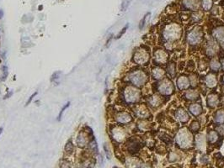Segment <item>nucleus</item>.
I'll return each mask as SVG.
<instances>
[{"label": "nucleus", "instance_id": "nucleus-31", "mask_svg": "<svg viewBox=\"0 0 224 168\" xmlns=\"http://www.w3.org/2000/svg\"><path fill=\"white\" fill-rule=\"evenodd\" d=\"M168 72L171 76H175V66L174 64H169L168 66Z\"/></svg>", "mask_w": 224, "mask_h": 168}, {"label": "nucleus", "instance_id": "nucleus-13", "mask_svg": "<svg viewBox=\"0 0 224 168\" xmlns=\"http://www.w3.org/2000/svg\"><path fill=\"white\" fill-rule=\"evenodd\" d=\"M176 117L178 120L182 123H186L189 120V115L186 111L183 109H179L176 111Z\"/></svg>", "mask_w": 224, "mask_h": 168}, {"label": "nucleus", "instance_id": "nucleus-36", "mask_svg": "<svg viewBox=\"0 0 224 168\" xmlns=\"http://www.w3.org/2000/svg\"><path fill=\"white\" fill-rule=\"evenodd\" d=\"M14 94V92H13V90H10V91H8L7 92V94H5L4 96H3V100H5V99H8V98H10L12 97V95Z\"/></svg>", "mask_w": 224, "mask_h": 168}, {"label": "nucleus", "instance_id": "nucleus-38", "mask_svg": "<svg viewBox=\"0 0 224 168\" xmlns=\"http://www.w3.org/2000/svg\"><path fill=\"white\" fill-rule=\"evenodd\" d=\"M217 130H218V132H219L221 135H224V124H223V125H220V126L217 128Z\"/></svg>", "mask_w": 224, "mask_h": 168}, {"label": "nucleus", "instance_id": "nucleus-41", "mask_svg": "<svg viewBox=\"0 0 224 168\" xmlns=\"http://www.w3.org/2000/svg\"><path fill=\"white\" fill-rule=\"evenodd\" d=\"M220 43H221V46H222V47H223V49L224 50V39L223 40H221V41H220Z\"/></svg>", "mask_w": 224, "mask_h": 168}, {"label": "nucleus", "instance_id": "nucleus-17", "mask_svg": "<svg viewBox=\"0 0 224 168\" xmlns=\"http://www.w3.org/2000/svg\"><path fill=\"white\" fill-rule=\"evenodd\" d=\"M88 148L89 150L93 153V154H98L99 153V149H98V145H97V142H96V140L94 138L93 139H91L90 141L89 142V144H88Z\"/></svg>", "mask_w": 224, "mask_h": 168}, {"label": "nucleus", "instance_id": "nucleus-25", "mask_svg": "<svg viewBox=\"0 0 224 168\" xmlns=\"http://www.w3.org/2000/svg\"><path fill=\"white\" fill-rule=\"evenodd\" d=\"M70 104H71L70 102H67V103H66L65 104H64V106L62 108V109L60 110V112H59L58 115H57V118H56V120H57V121L59 122L62 120V118H63V113H64L66 110L70 107Z\"/></svg>", "mask_w": 224, "mask_h": 168}, {"label": "nucleus", "instance_id": "nucleus-10", "mask_svg": "<svg viewBox=\"0 0 224 168\" xmlns=\"http://www.w3.org/2000/svg\"><path fill=\"white\" fill-rule=\"evenodd\" d=\"M173 89H174L173 85L170 82H168V80H164L159 87V92L162 94H164V95H168V94H172Z\"/></svg>", "mask_w": 224, "mask_h": 168}, {"label": "nucleus", "instance_id": "nucleus-4", "mask_svg": "<svg viewBox=\"0 0 224 168\" xmlns=\"http://www.w3.org/2000/svg\"><path fill=\"white\" fill-rule=\"evenodd\" d=\"M128 79L131 83L137 87H141L146 83L147 76L142 71H135L130 73Z\"/></svg>", "mask_w": 224, "mask_h": 168}, {"label": "nucleus", "instance_id": "nucleus-35", "mask_svg": "<svg viewBox=\"0 0 224 168\" xmlns=\"http://www.w3.org/2000/svg\"><path fill=\"white\" fill-rule=\"evenodd\" d=\"M149 14H150L149 13H148V14H147L143 17V19H142V21H141V23H140V29H142L144 27V25H145V22H146V19H147L148 16Z\"/></svg>", "mask_w": 224, "mask_h": 168}, {"label": "nucleus", "instance_id": "nucleus-28", "mask_svg": "<svg viewBox=\"0 0 224 168\" xmlns=\"http://www.w3.org/2000/svg\"><path fill=\"white\" fill-rule=\"evenodd\" d=\"M59 168H72V165L71 163L67 160H62L60 161V165H59Z\"/></svg>", "mask_w": 224, "mask_h": 168}, {"label": "nucleus", "instance_id": "nucleus-16", "mask_svg": "<svg viewBox=\"0 0 224 168\" xmlns=\"http://www.w3.org/2000/svg\"><path fill=\"white\" fill-rule=\"evenodd\" d=\"M126 167L127 168H141V164L138 160L134 158L128 159L126 160Z\"/></svg>", "mask_w": 224, "mask_h": 168}, {"label": "nucleus", "instance_id": "nucleus-44", "mask_svg": "<svg viewBox=\"0 0 224 168\" xmlns=\"http://www.w3.org/2000/svg\"><path fill=\"white\" fill-rule=\"evenodd\" d=\"M222 102H223V106H224V97L223 98V99H222Z\"/></svg>", "mask_w": 224, "mask_h": 168}, {"label": "nucleus", "instance_id": "nucleus-29", "mask_svg": "<svg viewBox=\"0 0 224 168\" xmlns=\"http://www.w3.org/2000/svg\"><path fill=\"white\" fill-rule=\"evenodd\" d=\"M148 110L143 107V106H141L139 107V109H137V114L140 116V117H145L147 114H148Z\"/></svg>", "mask_w": 224, "mask_h": 168}, {"label": "nucleus", "instance_id": "nucleus-12", "mask_svg": "<svg viewBox=\"0 0 224 168\" xmlns=\"http://www.w3.org/2000/svg\"><path fill=\"white\" fill-rule=\"evenodd\" d=\"M189 80L187 78L186 76H181L178 78L177 80V86L179 87V89L180 90H184V89H186L187 87H189Z\"/></svg>", "mask_w": 224, "mask_h": 168}, {"label": "nucleus", "instance_id": "nucleus-27", "mask_svg": "<svg viewBox=\"0 0 224 168\" xmlns=\"http://www.w3.org/2000/svg\"><path fill=\"white\" fill-rule=\"evenodd\" d=\"M186 97L188 99L195 100L196 98H198L199 94L196 93V92H194V91H190V92H187L186 94Z\"/></svg>", "mask_w": 224, "mask_h": 168}, {"label": "nucleus", "instance_id": "nucleus-3", "mask_svg": "<svg viewBox=\"0 0 224 168\" xmlns=\"http://www.w3.org/2000/svg\"><path fill=\"white\" fill-rule=\"evenodd\" d=\"M94 137H92L89 135V134L85 131L84 129H81L80 130L78 131L77 136H76V145L78 147L84 149L85 147L88 146L89 142L90 141L91 139H93Z\"/></svg>", "mask_w": 224, "mask_h": 168}, {"label": "nucleus", "instance_id": "nucleus-5", "mask_svg": "<svg viewBox=\"0 0 224 168\" xmlns=\"http://www.w3.org/2000/svg\"><path fill=\"white\" fill-rule=\"evenodd\" d=\"M110 131H111V138L114 140V141L120 143V142H122L123 140H125L126 133H125V130L122 129V127L115 125V126L112 127Z\"/></svg>", "mask_w": 224, "mask_h": 168}, {"label": "nucleus", "instance_id": "nucleus-43", "mask_svg": "<svg viewBox=\"0 0 224 168\" xmlns=\"http://www.w3.org/2000/svg\"><path fill=\"white\" fill-rule=\"evenodd\" d=\"M222 66H223V69L224 71V59H223V61H222Z\"/></svg>", "mask_w": 224, "mask_h": 168}, {"label": "nucleus", "instance_id": "nucleus-11", "mask_svg": "<svg viewBox=\"0 0 224 168\" xmlns=\"http://www.w3.org/2000/svg\"><path fill=\"white\" fill-rule=\"evenodd\" d=\"M168 56L165 51L163 50H158L154 53V59L158 63H165L167 61Z\"/></svg>", "mask_w": 224, "mask_h": 168}, {"label": "nucleus", "instance_id": "nucleus-45", "mask_svg": "<svg viewBox=\"0 0 224 168\" xmlns=\"http://www.w3.org/2000/svg\"><path fill=\"white\" fill-rule=\"evenodd\" d=\"M223 82H224V76H223Z\"/></svg>", "mask_w": 224, "mask_h": 168}, {"label": "nucleus", "instance_id": "nucleus-24", "mask_svg": "<svg viewBox=\"0 0 224 168\" xmlns=\"http://www.w3.org/2000/svg\"><path fill=\"white\" fill-rule=\"evenodd\" d=\"M207 139L209 140L210 143H215L216 140H218V135H217V133L216 131H210L208 133V135H207Z\"/></svg>", "mask_w": 224, "mask_h": 168}, {"label": "nucleus", "instance_id": "nucleus-39", "mask_svg": "<svg viewBox=\"0 0 224 168\" xmlns=\"http://www.w3.org/2000/svg\"><path fill=\"white\" fill-rule=\"evenodd\" d=\"M111 40H112V36L111 37H110L109 39H108V40H107V41H106V45H105V47H109V46L111 45Z\"/></svg>", "mask_w": 224, "mask_h": 168}, {"label": "nucleus", "instance_id": "nucleus-20", "mask_svg": "<svg viewBox=\"0 0 224 168\" xmlns=\"http://www.w3.org/2000/svg\"><path fill=\"white\" fill-rule=\"evenodd\" d=\"M214 120L216 123L218 124H223L224 123V110L223 109H220L218 111H216L215 113Z\"/></svg>", "mask_w": 224, "mask_h": 168}, {"label": "nucleus", "instance_id": "nucleus-6", "mask_svg": "<svg viewBox=\"0 0 224 168\" xmlns=\"http://www.w3.org/2000/svg\"><path fill=\"white\" fill-rule=\"evenodd\" d=\"M115 120L119 124H127L132 120L131 115L125 111H119L115 114Z\"/></svg>", "mask_w": 224, "mask_h": 168}, {"label": "nucleus", "instance_id": "nucleus-2", "mask_svg": "<svg viewBox=\"0 0 224 168\" xmlns=\"http://www.w3.org/2000/svg\"><path fill=\"white\" fill-rule=\"evenodd\" d=\"M176 143L182 148H188L192 144L191 134L187 130H181L176 135Z\"/></svg>", "mask_w": 224, "mask_h": 168}, {"label": "nucleus", "instance_id": "nucleus-7", "mask_svg": "<svg viewBox=\"0 0 224 168\" xmlns=\"http://www.w3.org/2000/svg\"><path fill=\"white\" fill-rule=\"evenodd\" d=\"M133 59H134V61L136 63L140 64V65H143L144 63L148 61L149 55L147 51L140 50V51H138L135 53V55L133 56Z\"/></svg>", "mask_w": 224, "mask_h": 168}, {"label": "nucleus", "instance_id": "nucleus-15", "mask_svg": "<svg viewBox=\"0 0 224 168\" xmlns=\"http://www.w3.org/2000/svg\"><path fill=\"white\" fill-rule=\"evenodd\" d=\"M64 151L67 155H72L75 151V145L72 140L67 141L65 146H64Z\"/></svg>", "mask_w": 224, "mask_h": 168}, {"label": "nucleus", "instance_id": "nucleus-34", "mask_svg": "<svg viewBox=\"0 0 224 168\" xmlns=\"http://www.w3.org/2000/svg\"><path fill=\"white\" fill-rule=\"evenodd\" d=\"M199 129H200V124L197 122H194L191 124V130L193 131H197Z\"/></svg>", "mask_w": 224, "mask_h": 168}, {"label": "nucleus", "instance_id": "nucleus-33", "mask_svg": "<svg viewBox=\"0 0 224 168\" xmlns=\"http://www.w3.org/2000/svg\"><path fill=\"white\" fill-rule=\"evenodd\" d=\"M37 94H38L37 91H36V92H35L34 94H31V95L30 96V98H28V100H27V102H26V103H25V106H28L29 104L31 103L32 101H33V99L35 98V97H36V96Z\"/></svg>", "mask_w": 224, "mask_h": 168}, {"label": "nucleus", "instance_id": "nucleus-37", "mask_svg": "<svg viewBox=\"0 0 224 168\" xmlns=\"http://www.w3.org/2000/svg\"><path fill=\"white\" fill-rule=\"evenodd\" d=\"M127 27H128V25H126V26H125L124 28L122 29V31H121V32H120V33H119V34L117 35V36L115 37V39H120V38L122 37V35H123V34H124V33L126 32V29H127Z\"/></svg>", "mask_w": 224, "mask_h": 168}, {"label": "nucleus", "instance_id": "nucleus-30", "mask_svg": "<svg viewBox=\"0 0 224 168\" xmlns=\"http://www.w3.org/2000/svg\"><path fill=\"white\" fill-rule=\"evenodd\" d=\"M104 152H105V155H106V157L108 160H111V151H110V149L107 145L106 143L104 144Z\"/></svg>", "mask_w": 224, "mask_h": 168}, {"label": "nucleus", "instance_id": "nucleus-9", "mask_svg": "<svg viewBox=\"0 0 224 168\" xmlns=\"http://www.w3.org/2000/svg\"><path fill=\"white\" fill-rule=\"evenodd\" d=\"M180 35V31L177 28L170 27L167 29L164 32V39L168 41H173L177 40Z\"/></svg>", "mask_w": 224, "mask_h": 168}, {"label": "nucleus", "instance_id": "nucleus-42", "mask_svg": "<svg viewBox=\"0 0 224 168\" xmlns=\"http://www.w3.org/2000/svg\"><path fill=\"white\" fill-rule=\"evenodd\" d=\"M3 131V127H0V135H2Z\"/></svg>", "mask_w": 224, "mask_h": 168}, {"label": "nucleus", "instance_id": "nucleus-14", "mask_svg": "<svg viewBox=\"0 0 224 168\" xmlns=\"http://www.w3.org/2000/svg\"><path fill=\"white\" fill-rule=\"evenodd\" d=\"M189 110H190V112L193 115L198 116V115H200V114L201 113V112H202V108H201V106L200 104H198V103H193V104H191V105L190 106Z\"/></svg>", "mask_w": 224, "mask_h": 168}, {"label": "nucleus", "instance_id": "nucleus-32", "mask_svg": "<svg viewBox=\"0 0 224 168\" xmlns=\"http://www.w3.org/2000/svg\"><path fill=\"white\" fill-rule=\"evenodd\" d=\"M159 103H160V99L158 96H153L152 98V100H151V104L153 105V106H157L159 105Z\"/></svg>", "mask_w": 224, "mask_h": 168}, {"label": "nucleus", "instance_id": "nucleus-23", "mask_svg": "<svg viewBox=\"0 0 224 168\" xmlns=\"http://www.w3.org/2000/svg\"><path fill=\"white\" fill-rule=\"evenodd\" d=\"M63 76V72L61 71H57L53 72V74L51 76V83H55L58 84V82L60 80V78Z\"/></svg>", "mask_w": 224, "mask_h": 168}, {"label": "nucleus", "instance_id": "nucleus-19", "mask_svg": "<svg viewBox=\"0 0 224 168\" xmlns=\"http://www.w3.org/2000/svg\"><path fill=\"white\" fill-rule=\"evenodd\" d=\"M218 103V98L216 95L215 94H211L208 98H207V104L211 107V108H214L217 105Z\"/></svg>", "mask_w": 224, "mask_h": 168}, {"label": "nucleus", "instance_id": "nucleus-21", "mask_svg": "<svg viewBox=\"0 0 224 168\" xmlns=\"http://www.w3.org/2000/svg\"><path fill=\"white\" fill-rule=\"evenodd\" d=\"M8 76H9V67H8V66L3 65L2 66V74L0 76V82H2V83L5 82Z\"/></svg>", "mask_w": 224, "mask_h": 168}, {"label": "nucleus", "instance_id": "nucleus-26", "mask_svg": "<svg viewBox=\"0 0 224 168\" xmlns=\"http://www.w3.org/2000/svg\"><path fill=\"white\" fill-rule=\"evenodd\" d=\"M220 66H221V64L219 63V61H216V60H215V59L212 60V61L210 62V67H211V69H212V71H214V72L218 71L219 68H220Z\"/></svg>", "mask_w": 224, "mask_h": 168}, {"label": "nucleus", "instance_id": "nucleus-8", "mask_svg": "<svg viewBox=\"0 0 224 168\" xmlns=\"http://www.w3.org/2000/svg\"><path fill=\"white\" fill-rule=\"evenodd\" d=\"M202 39V33L199 30H193L188 35V42L190 45H197L201 42Z\"/></svg>", "mask_w": 224, "mask_h": 168}, {"label": "nucleus", "instance_id": "nucleus-22", "mask_svg": "<svg viewBox=\"0 0 224 168\" xmlns=\"http://www.w3.org/2000/svg\"><path fill=\"white\" fill-rule=\"evenodd\" d=\"M153 76L155 78V79H161L163 76H164V72L162 70V69H160V68H154L153 70Z\"/></svg>", "mask_w": 224, "mask_h": 168}, {"label": "nucleus", "instance_id": "nucleus-40", "mask_svg": "<svg viewBox=\"0 0 224 168\" xmlns=\"http://www.w3.org/2000/svg\"><path fill=\"white\" fill-rule=\"evenodd\" d=\"M3 17V10H0V19H2Z\"/></svg>", "mask_w": 224, "mask_h": 168}, {"label": "nucleus", "instance_id": "nucleus-1", "mask_svg": "<svg viewBox=\"0 0 224 168\" xmlns=\"http://www.w3.org/2000/svg\"><path fill=\"white\" fill-rule=\"evenodd\" d=\"M123 98L126 103H136L140 98V93L136 87L127 86L123 91Z\"/></svg>", "mask_w": 224, "mask_h": 168}, {"label": "nucleus", "instance_id": "nucleus-18", "mask_svg": "<svg viewBox=\"0 0 224 168\" xmlns=\"http://www.w3.org/2000/svg\"><path fill=\"white\" fill-rule=\"evenodd\" d=\"M216 78L214 75L209 74L206 78H205V84L209 87H214L216 85Z\"/></svg>", "mask_w": 224, "mask_h": 168}]
</instances>
